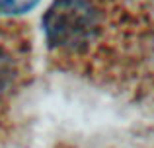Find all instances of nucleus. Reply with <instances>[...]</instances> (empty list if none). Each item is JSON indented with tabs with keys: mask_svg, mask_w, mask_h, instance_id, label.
<instances>
[{
	"mask_svg": "<svg viewBox=\"0 0 154 148\" xmlns=\"http://www.w3.org/2000/svg\"><path fill=\"white\" fill-rule=\"evenodd\" d=\"M41 26L66 68L105 76L154 65V0H53Z\"/></svg>",
	"mask_w": 154,
	"mask_h": 148,
	"instance_id": "nucleus-1",
	"label": "nucleus"
},
{
	"mask_svg": "<svg viewBox=\"0 0 154 148\" xmlns=\"http://www.w3.org/2000/svg\"><path fill=\"white\" fill-rule=\"evenodd\" d=\"M41 0H0V18L18 20V16L31 12Z\"/></svg>",
	"mask_w": 154,
	"mask_h": 148,
	"instance_id": "nucleus-2",
	"label": "nucleus"
}]
</instances>
